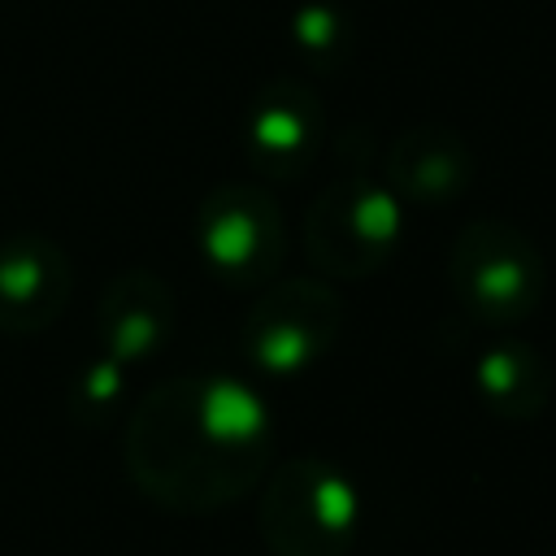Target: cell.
Instances as JSON below:
<instances>
[{
    "label": "cell",
    "mask_w": 556,
    "mask_h": 556,
    "mask_svg": "<svg viewBox=\"0 0 556 556\" xmlns=\"http://www.w3.org/2000/svg\"><path fill=\"white\" fill-rule=\"evenodd\" d=\"M204 269L235 291H261L287 256V217L261 178L217 182L191 222Z\"/></svg>",
    "instance_id": "obj_5"
},
{
    "label": "cell",
    "mask_w": 556,
    "mask_h": 556,
    "mask_svg": "<svg viewBox=\"0 0 556 556\" xmlns=\"http://www.w3.org/2000/svg\"><path fill=\"white\" fill-rule=\"evenodd\" d=\"M321 148H326L321 96L295 74L265 78L243 117L248 169L261 174V182H291L313 169Z\"/></svg>",
    "instance_id": "obj_7"
},
{
    "label": "cell",
    "mask_w": 556,
    "mask_h": 556,
    "mask_svg": "<svg viewBox=\"0 0 556 556\" xmlns=\"http://www.w3.org/2000/svg\"><path fill=\"white\" fill-rule=\"evenodd\" d=\"M382 182L400 195V204L434 208L469 191L473 182V148L460 130L443 122L408 126L391 139L382 156Z\"/></svg>",
    "instance_id": "obj_10"
},
{
    "label": "cell",
    "mask_w": 556,
    "mask_h": 556,
    "mask_svg": "<svg viewBox=\"0 0 556 556\" xmlns=\"http://www.w3.org/2000/svg\"><path fill=\"white\" fill-rule=\"evenodd\" d=\"M447 287L465 317L482 326H517L539 313L547 265L521 226L504 217H473L447 248Z\"/></svg>",
    "instance_id": "obj_3"
},
{
    "label": "cell",
    "mask_w": 556,
    "mask_h": 556,
    "mask_svg": "<svg viewBox=\"0 0 556 556\" xmlns=\"http://www.w3.org/2000/svg\"><path fill=\"white\" fill-rule=\"evenodd\" d=\"M552 365L526 339H500L473 361V391L500 421H534L552 404Z\"/></svg>",
    "instance_id": "obj_11"
},
{
    "label": "cell",
    "mask_w": 556,
    "mask_h": 556,
    "mask_svg": "<svg viewBox=\"0 0 556 556\" xmlns=\"http://www.w3.org/2000/svg\"><path fill=\"white\" fill-rule=\"evenodd\" d=\"M256 530L274 556H348L361 534V491L326 456L282 460L261 486Z\"/></svg>",
    "instance_id": "obj_2"
},
{
    "label": "cell",
    "mask_w": 556,
    "mask_h": 556,
    "mask_svg": "<svg viewBox=\"0 0 556 556\" xmlns=\"http://www.w3.org/2000/svg\"><path fill=\"white\" fill-rule=\"evenodd\" d=\"M400 195L365 169H348L326 182L304 213V256L330 282H356L378 274L400 248Z\"/></svg>",
    "instance_id": "obj_4"
},
{
    "label": "cell",
    "mask_w": 556,
    "mask_h": 556,
    "mask_svg": "<svg viewBox=\"0 0 556 556\" xmlns=\"http://www.w3.org/2000/svg\"><path fill=\"white\" fill-rule=\"evenodd\" d=\"M291 48L308 61V65H339L352 48V26L339 13V4L330 0H308L291 13Z\"/></svg>",
    "instance_id": "obj_12"
},
{
    "label": "cell",
    "mask_w": 556,
    "mask_h": 556,
    "mask_svg": "<svg viewBox=\"0 0 556 556\" xmlns=\"http://www.w3.org/2000/svg\"><path fill=\"white\" fill-rule=\"evenodd\" d=\"M178 326V295L165 274L130 265L117 269L100 300H96V343L117 365H143L174 339Z\"/></svg>",
    "instance_id": "obj_8"
},
{
    "label": "cell",
    "mask_w": 556,
    "mask_h": 556,
    "mask_svg": "<svg viewBox=\"0 0 556 556\" xmlns=\"http://www.w3.org/2000/svg\"><path fill=\"white\" fill-rule=\"evenodd\" d=\"M74 295V265L48 235L0 239V334H39L61 321Z\"/></svg>",
    "instance_id": "obj_9"
},
{
    "label": "cell",
    "mask_w": 556,
    "mask_h": 556,
    "mask_svg": "<svg viewBox=\"0 0 556 556\" xmlns=\"http://www.w3.org/2000/svg\"><path fill=\"white\" fill-rule=\"evenodd\" d=\"M265 400L226 374H182L152 387L126 421L130 482L165 513L208 517L243 500L269 469Z\"/></svg>",
    "instance_id": "obj_1"
},
{
    "label": "cell",
    "mask_w": 556,
    "mask_h": 556,
    "mask_svg": "<svg viewBox=\"0 0 556 556\" xmlns=\"http://www.w3.org/2000/svg\"><path fill=\"white\" fill-rule=\"evenodd\" d=\"M122 391H126V365H117L113 356H91L78 374H74V387H70V417L78 426H104L117 404H122Z\"/></svg>",
    "instance_id": "obj_13"
},
{
    "label": "cell",
    "mask_w": 556,
    "mask_h": 556,
    "mask_svg": "<svg viewBox=\"0 0 556 556\" xmlns=\"http://www.w3.org/2000/svg\"><path fill=\"white\" fill-rule=\"evenodd\" d=\"M343 330V295L330 278H274L256 291L239 348L248 365L265 378H295L313 369Z\"/></svg>",
    "instance_id": "obj_6"
}]
</instances>
